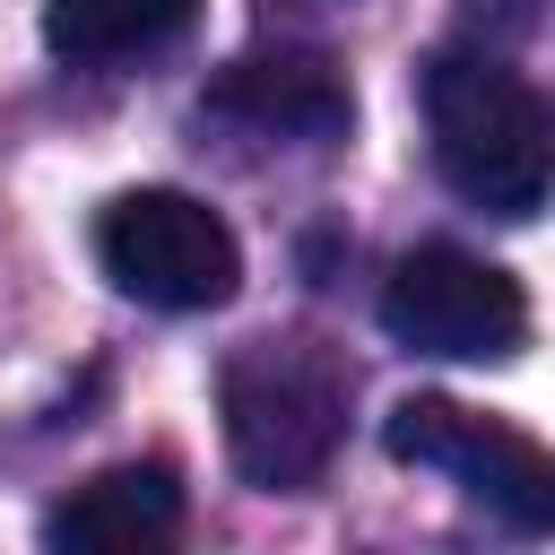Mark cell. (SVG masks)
Listing matches in <instances>:
<instances>
[{"instance_id":"cell-2","label":"cell","mask_w":555,"mask_h":555,"mask_svg":"<svg viewBox=\"0 0 555 555\" xmlns=\"http://www.w3.org/2000/svg\"><path fill=\"white\" fill-rule=\"evenodd\" d=\"M347 399H356V364L312 338V330H278L225 356L217 373V416H225V451L251 486L295 494L338 460L347 434Z\"/></svg>"},{"instance_id":"cell-6","label":"cell","mask_w":555,"mask_h":555,"mask_svg":"<svg viewBox=\"0 0 555 555\" xmlns=\"http://www.w3.org/2000/svg\"><path fill=\"white\" fill-rule=\"evenodd\" d=\"M199 104L217 121H243L251 139H295V147H330L356 121V95L321 52H243L208 78Z\"/></svg>"},{"instance_id":"cell-3","label":"cell","mask_w":555,"mask_h":555,"mask_svg":"<svg viewBox=\"0 0 555 555\" xmlns=\"http://www.w3.org/2000/svg\"><path fill=\"white\" fill-rule=\"evenodd\" d=\"M95 260L104 278L130 295V304H156V312H217L234 286H243V243L234 225L191 199V191H121L104 199L95 217Z\"/></svg>"},{"instance_id":"cell-4","label":"cell","mask_w":555,"mask_h":555,"mask_svg":"<svg viewBox=\"0 0 555 555\" xmlns=\"http://www.w3.org/2000/svg\"><path fill=\"white\" fill-rule=\"evenodd\" d=\"M382 451L408 460V468L451 477L468 503H486V512H494L503 529H520V538H546V529H555V460H546L520 425H503V416H486V408H460V399H442V390H416V399H399V408L382 416Z\"/></svg>"},{"instance_id":"cell-8","label":"cell","mask_w":555,"mask_h":555,"mask_svg":"<svg viewBox=\"0 0 555 555\" xmlns=\"http://www.w3.org/2000/svg\"><path fill=\"white\" fill-rule=\"evenodd\" d=\"M199 26V0H43V43L69 69H121L173 52Z\"/></svg>"},{"instance_id":"cell-7","label":"cell","mask_w":555,"mask_h":555,"mask_svg":"<svg viewBox=\"0 0 555 555\" xmlns=\"http://www.w3.org/2000/svg\"><path fill=\"white\" fill-rule=\"evenodd\" d=\"M182 529V477L173 460H121L95 468L87 486H69L43 512V546H78V555H130V546H165Z\"/></svg>"},{"instance_id":"cell-1","label":"cell","mask_w":555,"mask_h":555,"mask_svg":"<svg viewBox=\"0 0 555 555\" xmlns=\"http://www.w3.org/2000/svg\"><path fill=\"white\" fill-rule=\"evenodd\" d=\"M425 139H434V173L486 208V217H538L546 208V173H555V121L546 95L494 61V52H434L425 61Z\"/></svg>"},{"instance_id":"cell-5","label":"cell","mask_w":555,"mask_h":555,"mask_svg":"<svg viewBox=\"0 0 555 555\" xmlns=\"http://www.w3.org/2000/svg\"><path fill=\"white\" fill-rule=\"evenodd\" d=\"M382 330L442 364H503L529 347V295L512 269H494L460 243H416L382 278Z\"/></svg>"}]
</instances>
